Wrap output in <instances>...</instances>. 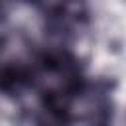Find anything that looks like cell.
I'll return each instance as SVG.
<instances>
[{"mask_svg": "<svg viewBox=\"0 0 126 126\" xmlns=\"http://www.w3.org/2000/svg\"><path fill=\"white\" fill-rule=\"evenodd\" d=\"M35 83L37 87L43 91V93H57L61 89H65L67 85V75L63 69L55 67V65H49L45 69H41L37 75H35Z\"/></svg>", "mask_w": 126, "mask_h": 126, "instance_id": "obj_2", "label": "cell"}, {"mask_svg": "<svg viewBox=\"0 0 126 126\" xmlns=\"http://www.w3.org/2000/svg\"><path fill=\"white\" fill-rule=\"evenodd\" d=\"M100 110H102L100 98L93 91H85L81 94H75L73 100L69 102V112L77 120H94Z\"/></svg>", "mask_w": 126, "mask_h": 126, "instance_id": "obj_1", "label": "cell"}, {"mask_svg": "<svg viewBox=\"0 0 126 126\" xmlns=\"http://www.w3.org/2000/svg\"><path fill=\"white\" fill-rule=\"evenodd\" d=\"M69 126H96V124L93 120H77V118H73V122Z\"/></svg>", "mask_w": 126, "mask_h": 126, "instance_id": "obj_4", "label": "cell"}, {"mask_svg": "<svg viewBox=\"0 0 126 126\" xmlns=\"http://www.w3.org/2000/svg\"><path fill=\"white\" fill-rule=\"evenodd\" d=\"M39 6H43V8H47V10H57V8H61L67 0H35Z\"/></svg>", "mask_w": 126, "mask_h": 126, "instance_id": "obj_3", "label": "cell"}]
</instances>
